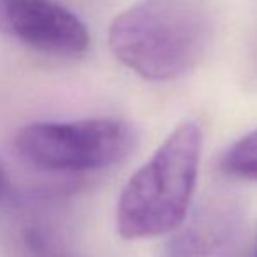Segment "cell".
<instances>
[{
  "label": "cell",
  "mask_w": 257,
  "mask_h": 257,
  "mask_svg": "<svg viewBox=\"0 0 257 257\" xmlns=\"http://www.w3.org/2000/svg\"><path fill=\"white\" fill-rule=\"evenodd\" d=\"M107 44L120 64L147 81H173L201 64L211 25L180 0H143L114 16Z\"/></svg>",
  "instance_id": "1"
},
{
  "label": "cell",
  "mask_w": 257,
  "mask_h": 257,
  "mask_svg": "<svg viewBox=\"0 0 257 257\" xmlns=\"http://www.w3.org/2000/svg\"><path fill=\"white\" fill-rule=\"evenodd\" d=\"M136 133L118 118L37 121L16 136L25 162L43 171L85 173L120 164L136 148Z\"/></svg>",
  "instance_id": "3"
},
{
  "label": "cell",
  "mask_w": 257,
  "mask_h": 257,
  "mask_svg": "<svg viewBox=\"0 0 257 257\" xmlns=\"http://www.w3.org/2000/svg\"><path fill=\"white\" fill-rule=\"evenodd\" d=\"M234 211L231 206H213L189 229L168 243V257H203L217 248L231 232Z\"/></svg>",
  "instance_id": "5"
},
{
  "label": "cell",
  "mask_w": 257,
  "mask_h": 257,
  "mask_svg": "<svg viewBox=\"0 0 257 257\" xmlns=\"http://www.w3.org/2000/svg\"><path fill=\"white\" fill-rule=\"evenodd\" d=\"M0 32L57 57H78L90 44L85 23L53 0H0Z\"/></svg>",
  "instance_id": "4"
},
{
  "label": "cell",
  "mask_w": 257,
  "mask_h": 257,
  "mask_svg": "<svg viewBox=\"0 0 257 257\" xmlns=\"http://www.w3.org/2000/svg\"><path fill=\"white\" fill-rule=\"evenodd\" d=\"M6 189H8V180H6L4 169H2V166H0V197L4 196Z\"/></svg>",
  "instance_id": "7"
},
{
  "label": "cell",
  "mask_w": 257,
  "mask_h": 257,
  "mask_svg": "<svg viewBox=\"0 0 257 257\" xmlns=\"http://www.w3.org/2000/svg\"><path fill=\"white\" fill-rule=\"evenodd\" d=\"M220 168L232 178L257 182V131L243 136L225 150Z\"/></svg>",
  "instance_id": "6"
},
{
  "label": "cell",
  "mask_w": 257,
  "mask_h": 257,
  "mask_svg": "<svg viewBox=\"0 0 257 257\" xmlns=\"http://www.w3.org/2000/svg\"><path fill=\"white\" fill-rule=\"evenodd\" d=\"M203 134L185 121L125 183L116 204V231L123 239L155 238L185 222L196 192Z\"/></svg>",
  "instance_id": "2"
},
{
  "label": "cell",
  "mask_w": 257,
  "mask_h": 257,
  "mask_svg": "<svg viewBox=\"0 0 257 257\" xmlns=\"http://www.w3.org/2000/svg\"><path fill=\"white\" fill-rule=\"evenodd\" d=\"M253 257H257V246H255V252H253Z\"/></svg>",
  "instance_id": "8"
}]
</instances>
